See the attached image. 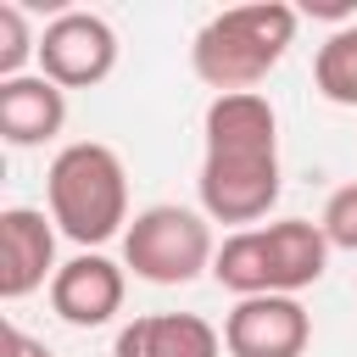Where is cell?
Returning a JSON list of instances; mask_svg holds the SVG:
<instances>
[{"label": "cell", "mask_w": 357, "mask_h": 357, "mask_svg": "<svg viewBox=\"0 0 357 357\" xmlns=\"http://www.w3.org/2000/svg\"><path fill=\"white\" fill-rule=\"evenodd\" d=\"M329 251H357V178L340 184L329 201H324V218H318Z\"/></svg>", "instance_id": "5bb4252c"}, {"label": "cell", "mask_w": 357, "mask_h": 357, "mask_svg": "<svg viewBox=\"0 0 357 357\" xmlns=\"http://www.w3.org/2000/svg\"><path fill=\"white\" fill-rule=\"evenodd\" d=\"M6 357H56L45 340H33L28 329H17V324H6Z\"/></svg>", "instance_id": "9a60e30c"}, {"label": "cell", "mask_w": 357, "mask_h": 357, "mask_svg": "<svg viewBox=\"0 0 357 357\" xmlns=\"http://www.w3.org/2000/svg\"><path fill=\"white\" fill-rule=\"evenodd\" d=\"M312 340V318L296 296H245L223 318L229 357H301Z\"/></svg>", "instance_id": "52a82bcc"}, {"label": "cell", "mask_w": 357, "mask_h": 357, "mask_svg": "<svg viewBox=\"0 0 357 357\" xmlns=\"http://www.w3.org/2000/svg\"><path fill=\"white\" fill-rule=\"evenodd\" d=\"M117 67V33L95 11H61L39 33V73L61 89H95Z\"/></svg>", "instance_id": "8992f818"}, {"label": "cell", "mask_w": 357, "mask_h": 357, "mask_svg": "<svg viewBox=\"0 0 357 357\" xmlns=\"http://www.w3.org/2000/svg\"><path fill=\"white\" fill-rule=\"evenodd\" d=\"M56 218H45L39 206H6L0 212V296L22 301L33 290H45L56 279Z\"/></svg>", "instance_id": "ba28073f"}, {"label": "cell", "mask_w": 357, "mask_h": 357, "mask_svg": "<svg viewBox=\"0 0 357 357\" xmlns=\"http://www.w3.org/2000/svg\"><path fill=\"white\" fill-rule=\"evenodd\" d=\"M223 335L195 312H145L117 329L112 357H218Z\"/></svg>", "instance_id": "8fae6325"}, {"label": "cell", "mask_w": 357, "mask_h": 357, "mask_svg": "<svg viewBox=\"0 0 357 357\" xmlns=\"http://www.w3.org/2000/svg\"><path fill=\"white\" fill-rule=\"evenodd\" d=\"M296 22H301V11L296 6H279V0L229 6L212 22H201V33L190 39V67L218 95L257 89L284 61V50L296 45Z\"/></svg>", "instance_id": "7a4b0ae2"}, {"label": "cell", "mask_w": 357, "mask_h": 357, "mask_svg": "<svg viewBox=\"0 0 357 357\" xmlns=\"http://www.w3.org/2000/svg\"><path fill=\"white\" fill-rule=\"evenodd\" d=\"M324 268H329V240L307 218L234 229L212 257V279L223 290H234L240 301L245 296H296V290L318 284Z\"/></svg>", "instance_id": "3957f363"}, {"label": "cell", "mask_w": 357, "mask_h": 357, "mask_svg": "<svg viewBox=\"0 0 357 357\" xmlns=\"http://www.w3.org/2000/svg\"><path fill=\"white\" fill-rule=\"evenodd\" d=\"M67 128V89L50 84L45 73H22V78H0V139L28 151V145H50Z\"/></svg>", "instance_id": "30bf717a"}, {"label": "cell", "mask_w": 357, "mask_h": 357, "mask_svg": "<svg viewBox=\"0 0 357 357\" xmlns=\"http://www.w3.org/2000/svg\"><path fill=\"white\" fill-rule=\"evenodd\" d=\"M123 290H128V279H123V268H117L112 257L78 251L73 262L56 268V279H50V307H56V318L73 324V329H100V324H112V318L123 312Z\"/></svg>", "instance_id": "9c48e42d"}, {"label": "cell", "mask_w": 357, "mask_h": 357, "mask_svg": "<svg viewBox=\"0 0 357 357\" xmlns=\"http://www.w3.org/2000/svg\"><path fill=\"white\" fill-rule=\"evenodd\" d=\"M45 201H50V218L67 240H78L84 251L89 245H106L123 223H128V173H123V156L100 139H73L50 156V173H45Z\"/></svg>", "instance_id": "277c9868"}, {"label": "cell", "mask_w": 357, "mask_h": 357, "mask_svg": "<svg viewBox=\"0 0 357 357\" xmlns=\"http://www.w3.org/2000/svg\"><path fill=\"white\" fill-rule=\"evenodd\" d=\"M212 218L173 201L134 212V223L123 229V268H134V279L145 284H190L195 273H212Z\"/></svg>", "instance_id": "5b68a950"}, {"label": "cell", "mask_w": 357, "mask_h": 357, "mask_svg": "<svg viewBox=\"0 0 357 357\" xmlns=\"http://www.w3.org/2000/svg\"><path fill=\"white\" fill-rule=\"evenodd\" d=\"M312 84L335 106H357V22L335 28L312 56Z\"/></svg>", "instance_id": "7c38bea8"}, {"label": "cell", "mask_w": 357, "mask_h": 357, "mask_svg": "<svg viewBox=\"0 0 357 357\" xmlns=\"http://www.w3.org/2000/svg\"><path fill=\"white\" fill-rule=\"evenodd\" d=\"M206 156H201V212L212 223H257L273 212L279 178V117L262 89L212 95L206 106Z\"/></svg>", "instance_id": "6da1fadb"}, {"label": "cell", "mask_w": 357, "mask_h": 357, "mask_svg": "<svg viewBox=\"0 0 357 357\" xmlns=\"http://www.w3.org/2000/svg\"><path fill=\"white\" fill-rule=\"evenodd\" d=\"M28 61H39V39L22 17V6L0 0V78H22Z\"/></svg>", "instance_id": "4fadbf2b"}]
</instances>
